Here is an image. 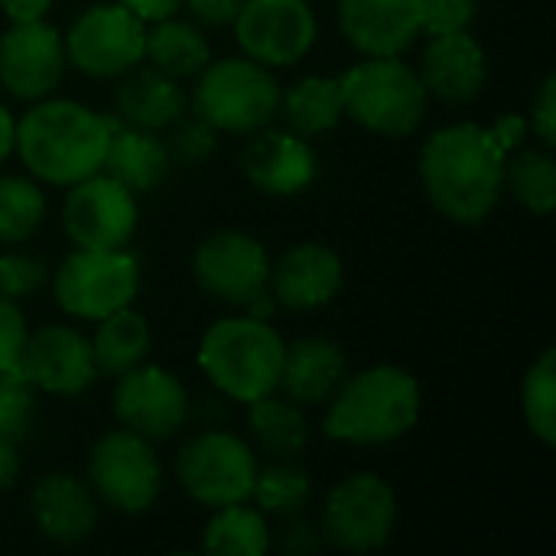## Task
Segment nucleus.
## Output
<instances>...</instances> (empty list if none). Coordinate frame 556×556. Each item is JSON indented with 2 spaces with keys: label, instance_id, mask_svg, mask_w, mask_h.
<instances>
[{
  "label": "nucleus",
  "instance_id": "cd10ccee",
  "mask_svg": "<svg viewBox=\"0 0 556 556\" xmlns=\"http://www.w3.org/2000/svg\"><path fill=\"white\" fill-rule=\"evenodd\" d=\"M248 407V430L254 437V446L267 459H300L309 443V420L306 407L293 404L283 394H264Z\"/></svg>",
  "mask_w": 556,
  "mask_h": 556
},
{
  "label": "nucleus",
  "instance_id": "dca6fc26",
  "mask_svg": "<svg viewBox=\"0 0 556 556\" xmlns=\"http://www.w3.org/2000/svg\"><path fill=\"white\" fill-rule=\"evenodd\" d=\"M16 371L36 394L49 397H81L101 378L91 339L68 323H46L29 329Z\"/></svg>",
  "mask_w": 556,
  "mask_h": 556
},
{
  "label": "nucleus",
  "instance_id": "7c9ffc66",
  "mask_svg": "<svg viewBox=\"0 0 556 556\" xmlns=\"http://www.w3.org/2000/svg\"><path fill=\"white\" fill-rule=\"evenodd\" d=\"M505 189L531 215L547 218L556 208V160L547 147H518L505 160Z\"/></svg>",
  "mask_w": 556,
  "mask_h": 556
},
{
  "label": "nucleus",
  "instance_id": "2f4dec72",
  "mask_svg": "<svg viewBox=\"0 0 556 556\" xmlns=\"http://www.w3.org/2000/svg\"><path fill=\"white\" fill-rule=\"evenodd\" d=\"M251 502L267 518L300 515L313 502V476L300 466V459H267V466L257 469Z\"/></svg>",
  "mask_w": 556,
  "mask_h": 556
},
{
  "label": "nucleus",
  "instance_id": "6ab92c4d",
  "mask_svg": "<svg viewBox=\"0 0 556 556\" xmlns=\"http://www.w3.org/2000/svg\"><path fill=\"white\" fill-rule=\"evenodd\" d=\"M345 287V264L339 251L323 241H300L270 261L267 293L280 309L316 313L329 306Z\"/></svg>",
  "mask_w": 556,
  "mask_h": 556
},
{
  "label": "nucleus",
  "instance_id": "72a5a7b5",
  "mask_svg": "<svg viewBox=\"0 0 556 556\" xmlns=\"http://www.w3.org/2000/svg\"><path fill=\"white\" fill-rule=\"evenodd\" d=\"M521 417L541 446H556V349H544L525 371Z\"/></svg>",
  "mask_w": 556,
  "mask_h": 556
},
{
  "label": "nucleus",
  "instance_id": "20e7f679",
  "mask_svg": "<svg viewBox=\"0 0 556 556\" xmlns=\"http://www.w3.org/2000/svg\"><path fill=\"white\" fill-rule=\"evenodd\" d=\"M283 349L287 342L270 326V319L238 313L212 323L202 332L195 362L205 381L225 401L251 404L277 391Z\"/></svg>",
  "mask_w": 556,
  "mask_h": 556
},
{
  "label": "nucleus",
  "instance_id": "2eb2a0df",
  "mask_svg": "<svg viewBox=\"0 0 556 556\" xmlns=\"http://www.w3.org/2000/svg\"><path fill=\"white\" fill-rule=\"evenodd\" d=\"M140 225L137 195L111 179L108 173H94L75 186H68L62 202V231L72 248L108 251L127 248Z\"/></svg>",
  "mask_w": 556,
  "mask_h": 556
},
{
  "label": "nucleus",
  "instance_id": "423d86ee",
  "mask_svg": "<svg viewBox=\"0 0 556 556\" xmlns=\"http://www.w3.org/2000/svg\"><path fill=\"white\" fill-rule=\"evenodd\" d=\"M280 104V81L274 68L248 59V55H225L212 59L199 75L189 94L192 114L212 124L218 134H254L277 117Z\"/></svg>",
  "mask_w": 556,
  "mask_h": 556
},
{
  "label": "nucleus",
  "instance_id": "c9c22d12",
  "mask_svg": "<svg viewBox=\"0 0 556 556\" xmlns=\"http://www.w3.org/2000/svg\"><path fill=\"white\" fill-rule=\"evenodd\" d=\"M169 130H173V134L166 137L169 156H173L176 163H182V166H199V163H205V160L215 153V147H218V130H215L212 124H205L199 114L179 117Z\"/></svg>",
  "mask_w": 556,
  "mask_h": 556
},
{
  "label": "nucleus",
  "instance_id": "37998d69",
  "mask_svg": "<svg viewBox=\"0 0 556 556\" xmlns=\"http://www.w3.org/2000/svg\"><path fill=\"white\" fill-rule=\"evenodd\" d=\"M114 3H121L143 23H156V20L176 16L182 10V0H114Z\"/></svg>",
  "mask_w": 556,
  "mask_h": 556
},
{
  "label": "nucleus",
  "instance_id": "f03ea898",
  "mask_svg": "<svg viewBox=\"0 0 556 556\" xmlns=\"http://www.w3.org/2000/svg\"><path fill=\"white\" fill-rule=\"evenodd\" d=\"M111 124V114H101L75 98L49 94L33 101L16 117L13 156H20L36 182L68 189L101 173Z\"/></svg>",
  "mask_w": 556,
  "mask_h": 556
},
{
  "label": "nucleus",
  "instance_id": "a878e982",
  "mask_svg": "<svg viewBox=\"0 0 556 556\" xmlns=\"http://www.w3.org/2000/svg\"><path fill=\"white\" fill-rule=\"evenodd\" d=\"M277 117L300 137H323L345 117L339 75H303L290 88H280Z\"/></svg>",
  "mask_w": 556,
  "mask_h": 556
},
{
  "label": "nucleus",
  "instance_id": "a211bd4d",
  "mask_svg": "<svg viewBox=\"0 0 556 556\" xmlns=\"http://www.w3.org/2000/svg\"><path fill=\"white\" fill-rule=\"evenodd\" d=\"M238 166L244 179L270 199H293L306 192L319 176V160L313 143L287 127H270V124L248 134Z\"/></svg>",
  "mask_w": 556,
  "mask_h": 556
},
{
  "label": "nucleus",
  "instance_id": "de8ad7c7",
  "mask_svg": "<svg viewBox=\"0 0 556 556\" xmlns=\"http://www.w3.org/2000/svg\"><path fill=\"white\" fill-rule=\"evenodd\" d=\"M16 147V114L0 101V166L13 156Z\"/></svg>",
  "mask_w": 556,
  "mask_h": 556
},
{
  "label": "nucleus",
  "instance_id": "ddd939ff",
  "mask_svg": "<svg viewBox=\"0 0 556 556\" xmlns=\"http://www.w3.org/2000/svg\"><path fill=\"white\" fill-rule=\"evenodd\" d=\"M231 33L241 55L267 68H290L313 52L319 20L309 0H244Z\"/></svg>",
  "mask_w": 556,
  "mask_h": 556
},
{
  "label": "nucleus",
  "instance_id": "393cba45",
  "mask_svg": "<svg viewBox=\"0 0 556 556\" xmlns=\"http://www.w3.org/2000/svg\"><path fill=\"white\" fill-rule=\"evenodd\" d=\"M169 166H173V156H169L166 140L160 137V130L130 127L114 117L101 173H108L111 179L127 186L134 195H143L166 182Z\"/></svg>",
  "mask_w": 556,
  "mask_h": 556
},
{
  "label": "nucleus",
  "instance_id": "9d476101",
  "mask_svg": "<svg viewBox=\"0 0 556 556\" xmlns=\"http://www.w3.org/2000/svg\"><path fill=\"white\" fill-rule=\"evenodd\" d=\"M397 528V495L378 472H349L323 498L319 531L342 554H375Z\"/></svg>",
  "mask_w": 556,
  "mask_h": 556
},
{
  "label": "nucleus",
  "instance_id": "5701e85b",
  "mask_svg": "<svg viewBox=\"0 0 556 556\" xmlns=\"http://www.w3.org/2000/svg\"><path fill=\"white\" fill-rule=\"evenodd\" d=\"M345 375H349V358L336 339L303 336L296 342H287L283 349L277 391L300 407H319L336 394Z\"/></svg>",
  "mask_w": 556,
  "mask_h": 556
},
{
  "label": "nucleus",
  "instance_id": "9b49d317",
  "mask_svg": "<svg viewBox=\"0 0 556 556\" xmlns=\"http://www.w3.org/2000/svg\"><path fill=\"white\" fill-rule=\"evenodd\" d=\"M65 59L88 78L114 81L143 62L147 23L121 3H91L62 33Z\"/></svg>",
  "mask_w": 556,
  "mask_h": 556
},
{
  "label": "nucleus",
  "instance_id": "ea45409f",
  "mask_svg": "<svg viewBox=\"0 0 556 556\" xmlns=\"http://www.w3.org/2000/svg\"><path fill=\"white\" fill-rule=\"evenodd\" d=\"M26 336H29V326H26L20 303L0 296V371L16 368L23 345H26Z\"/></svg>",
  "mask_w": 556,
  "mask_h": 556
},
{
  "label": "nucleus",
  "instance_id": "49530a36",
  "mask_svg": "<svg viewBox=\"0 0 556 556\" xmlns=\"http://www.w3.org/2000/svg\"><path fill=\"white\" fill-rule=\"evenodd\" d=\"M20 479V453H16V443L10 440H0V495L10 492Z\"/></svg>",
  "mask_w": 556,
  "mask_h": 556
},
{
  "label": "nucleus",
  "instance_id": "6e6552de",
  "mask_svg": "<svg viewBox=\"0 0 556 556\" xmlns=\"http://www.w3.org/2000/svg\"><path fill=\"white\" fill-rule=\"evenodd\" d=\"M176 482L179 489L202 508H222L251 502L254 479H257V453L254 446L231 433L208 427L195 433L179 453H176Z\"/></svg>",
  "mask_w": 556,
  "mask_h": 556
},
{
  "label": "nucleus",
  "instance_id": "f704fd0d",
  "mask_svg": "<svg viewBox=\"0 0 556 556\" xmlns=\"http://www.w3.org/2000/svg\"><path fill=\"white\" fill-rule=\"evenodd\" d=\"M36 417V391L26 378L13 371H0V440L20 443Z\"/></svg>",
  "mask_w": 556,
  "mask_h": 556
},
{
  "label": "nucleus",
  "instance_id": "4c0bfd02",
  "mask_svg": "<svg viewBox=\"0 0 556 556\" xmlns=\"http://www.w3.org/2000/svg\"><path fill=\"white\" fill-rule=\"evenodd\" d=\"M417 7H420V36L469 29L479 13V0H417Z\"/></svg>",
  "mask_w": 556,
  "mask_h": 556
},
{
  "label": "nucleus",
  "instance_id": "58836bf2",
  "mask_svg": "<svg viewBox=\"0 0 556 556\" xmlns=\"http://www.w3.org/2000/svg\"><path fill=\"white\" fill-rule=\"evenodd\" d=\"M528 134H534V140L547 150L556 147V75L547 72L538 94L531 98V111H528Z\"/></svg>",
  "mask_w": 556,
  "mask_h": 556
},
{
  "label": "nucleus",
  "instance_id": "c85d7f7f",
  "mask_svg": "<svg viewBox=\"0 0 556 556\" xmlns=\"http://www.w3.org/2000/svg\"><path fill=\"white\" fill-rule=\"evenodd\" d=\"M150 349H153L150 323L134 306H124V309L94 323L91 352H94L98 375L117 378V375L143 365L150 358Z\"/></svg>",
  "mask_w": 556,
  "mask_h": 556
},
{
  "label": "nucleus",
  "instance_id": "a19ab883",
  "mask_svg": "<svg viewBox=\"0 0 556 556\" xmlns=\"http://www.w3.org/2000/svg\"><path fill=\"white\" fill-rule=\"evenodd\" d=\"M277 547L287 556H309L319 554L326 547V538L319 531V525L306 521L303 511L300 515H287L280 518V528H277Z\"/></svg>",
  "mask_w": 556,
  "mask_h": 556
},
{
  "label": "nucleus",
  "instance_id": "473e14b6",
  "mask_svg": "<svg viewBox=\"0 0 556 556\" xmlns=\"http://www.w3.org/2000/svg\"><path fill=\"white\" fill-rule=\"evenodd\" d=\"M46 192L33 176L0 173V244L13 248L29 241L46 222Z\"/></svg>",
  "mask_w": 556,
  "mask_h": 556
},
{
  "label": "nucleus",
  "instance_id": "0eeeda50",
  "mask_svg": "<svg viewBox=\"0 0 556 556\" xmlns=\"http://www.w3.org/2000/svg\"><path fill=\"white\" fill-rule=\"evenodd\" d=\"M137 293L140 261L130 248H72V254H65L52 274L55 306L81 323H98L124 306H134Z\"/></svg>",
  "mask_w": 556,
  "mask_h": 556
},
{
  "label": "nucleus",
  "instance_id": "4be33fe9",
  "mask_svg": "<svg viewBox=\"0 0 556 556\" xmlns=\"http://www.w3.org/2000/svg\"><path fill=\"white\" fill-rule=\"evenodd\" d=\"M342 39L358 55H404L420 36L417 0H336Z\"/></svg>",
  "mask_w": 556,
  "mask_h": 556
},
{
  "label": "nucleus",
  "instance_id": "4468645a",
  "mask_svg": "<svg viewBox=\"0 0 556 556\" xmlns=\"http://www.w3.org/2000/svg\"><path fill=\"white\" fill-rule=\"evenodd\" d=\"M111 410L124 430L160 443L173 440L186 427L192 414V397L176 371L143 362L114 378Z\"/></svg>",
  "mask_w": 556,
  "mask_h": 556
},
{
  "label": "nucleus",
  "instance_id": "aec40b11",
  "mask_svg": "<svg viewBox=\"0 0 556 556\" xmlns=\"http://www.w3.org/2000/svg\"><path fill=\"white\" fill-rule=\"evenodd\" d=\"M417 75L430 98L456 108L472 104L489 81L485 46L469 29L427 36V46L417 62Z\"/></svg>",
  "mask_w": 556,
  "mask_h": 556
},
{
  "label": "nucleus",
  "instance_id": "1a4fd4ad",
  "mask_svg": "<svg viewBox=\"0 0 556 556\" xmlns=\"http://www.w3.org/2000/svg\"><path fill=\"white\" fill-rule=\"evenodd\" d=\"M88 489L98 505L117 515H147L163 495V463L150 440L117 427L94 440L88 453Z\"/></svg>",
  "mask_w": 556,
  "mask_h": 556
},
{
  "label": "nucleus",
  "instance_id": "f3484780",
  "mask_svg": "<svg viewBox=\"0 0 556 556\" xmlns=\"http://www.w3.org/2000/svg\"><path fill=\"white\" fill-rule=\"evenodd\" d=\"M65 68V42L52 23H10L0 33V88L10 98L33 104L55 94Z\"/></svg>",
  "mask_w": 556,
  "mask_h": 556
},
{
  "label": "nucleus",
  "instance_id": "7ed1b4c3",
  "mask_svg": "<svg viewBox=\"0 0 556 556\" xmlns=\"http://www.w3.org/2000/svg\"><path fill=\"white\" fill-rule=\"evenodd\" d=\"M424 410L420 381L391 362L342 378L326 401L323 433L345 446H391L404 440Z\"/></svg>",
  "mask_w": 556,
  "mask_h": 556
},
{
  "label": "nucleus",
  "instance_id": "c03bdc74",
  "mask_svg": "<svg viewBox=\"0 0 556 556\" xmlns=\"http://www.w3.org/2000/svg\"><path fill=\"white\" fill-rule=\"evenodd\" d=\"M489 127L495 130V137L502 140V147L508 153L518 150V147H525V140H528V121H525V114H502Z\"/></svg>",
  "mask_w": 556,
  "mask_h": 556
},
{
  "label": "nucleus",
  "instance_id": "f257e3e1",
  "mask_svg": "<svg viewBox=\"0 0 556 556\" xmlns=\"http://www.w3.org/2000/svg\"><path fill=\"white\" fill-rule=\"evenodd\" d=\"M508 150L489 124L456 121L433 130L417 160L430 205L453 225H482L505 195Z\"/></svg>",
  "mask_w": 556,
  "mask_h": 556
},
{
  "label": "nucleus",
  "instance_id": "a18cd8bd",
  "mask_svg": "<svg viewBox=\"0 0 556 556\" xmlns=\"http://www.w3.org/2000/svg\"><path fill=\"white\" fill-rule=\"evenodd\" d=\"M52 10V0H0V13L10 23H29V20H46Z\"/></svg>",
  "mask_w": 556,
  "mask_h": 556
},
{
  "label": "nucleus",
  "instance_id": "bb28decb",
  "mask_svg": "<svg viewBox=\"0 0 556 556\" xmlns=\"http://www.w3.org/2000/svg\"><path fill=\"white\" fill-rule=\"evenodd\" d=\"M143 62L186 81V78H195L212 62V42L195 20L166 16V20L147 23Z\"/></svg>",
  "mask_w": 556,
  "mask_h": 556
},
{
  "label": "nucleus",
  "instance_id": "f8f14e48",
  "mask_svg": "<svg viewBox=\"0 0 556 556\" xmlns=\"http://www.w3.org/2000/svg\"><path fill=\"white\" fill-rule=\"evenodd\" d=\"M270 277V254L261 238L238 231V228H218L205 235L192 251V280L195 287L231 309H244L251 300L267 293Z\"/></svg>",
  "mask_w": 556,
  "mask_h": 556
},
{
  "label": "nucleus",
  "instance_id": "e433bc0d",
  "mask_svg": "<svg viewBox=\"0 0 556 556\" xmlns=\"http://www.w3.org/2000/svg\"><path fill=\"white\" fill-rule=\"evenodd\" d=\"M49 280V267L36 254L3 251L0 254V296L20 303L33 293H39Z\"/></svg>",
  "mask_w": 556,
  "mask_h": 556
},
{
  "label": "nucleus",
  "instance_id": "39448f33",
  "mask_svg": "<svg viewBox=\"0 0 556 556\" xmlns=\"http://www.w3.org/2000/svg\"><path fill=\"white\" fill-rule=\"evenodd\" d=\"M345 117L378 137H414L430 111V94L401 55H362L339 75Z\"/></svg>",
  "mask_w": 556,
  "mask_h": 556
},
{
  "label": "nucleus",
  "instance_id": "b1692460",
  "mask_svg": "<svg viewBox=\"0 0 556 556\" xmlns=\"http://www.w3.org/2000/svg\"><path fill=\"white\" fill-rule=\"evenodd\" d=\"M114 111L121 124L143 130H169L179 117L189 114V91L179 78L140 62L137 68L117 78Z\"/></svg>",
  "mask_w": 556,
  "mask_h": 556
},
{
  "label": "nucleus",
  "instance_id": "412c9836",
  "mask_svg": "<svg viewBox=\"0 0 556 556\" xmlns=\"http://www.w3.org/2000/svg\"><path fill=\"white\" fill-rule=\"evenodd\" d=\"M98 498L72 472H46L29 489V518L36 531L59 547L88 541L98 528Z\"/></svg>",
  "mask_w": 556,
  "mask_h": 556
},
{
  "label": "nucleus",
  "instance_id": "79ce46f5",
  "mask_svg": "<svg viewBox=\"0 0 556 556\" xmlns=\"http://www.w3.org/2000/svg\"><path fill=\"white\" fill-rule=\"evenodd\" d=\"M241 3L244 0H182V10H189V16L199 26L222 29V26H231V20H235Z\"/></svg>",
  "mask_w": 556,
  "mask_h": 556
},
{
  "label": "nucleus",
  "instance_id": "c756f323",
  "mask_svg": "<svg viewBox=\"0 0 556 556\" xmlns=\"http://www.w3.org/2000/svg\"><path fill=\"white\" fill-rule=\"evenodd\" d=\"M274 547L267 515L254 502L212 508L202 531V551L212 556H264Z\"/></svg>",
  "mask_w": 556,
  "mask_h": 556
}]
</instances>
